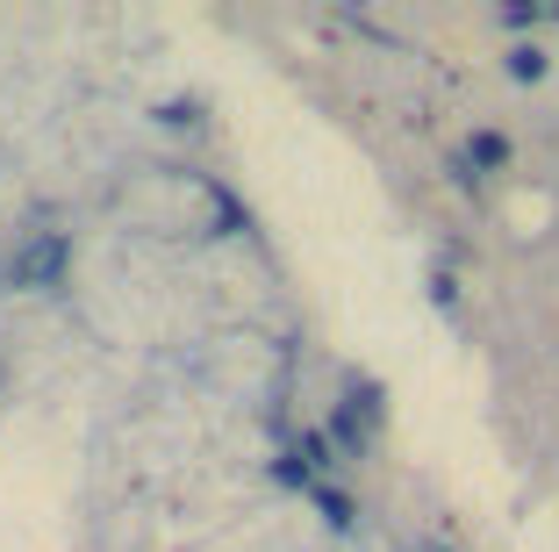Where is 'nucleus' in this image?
Listing matches in <instances>:
<instances>
[{
    "mask_svg": "<svg viewBox=\"0 0 559 552\" xmlns=\"http://www.w3.org/2000/svg\"><path fill=\"white\" fill-rule=\"evenodd\" d=\"M58 266H66V244L50 237V244H36L29 259H15V280H58Z\"/></svg>",
    "mask_w": 559,
    "mask_h": 552,
    "instance_id": "1",
    "label": "nucleus"
},
{
    "mask_svg": "<svg viewBox=\"0 0 559 552\" xmlns=\"http://www.w3.org/2000/svg\"><path fill=\"white\" fill-rule=\"evenodd\" d=\"M502 158H510V137L480 130V137H474V165H502Z\"/></svg>",
    "mask_w": 559,
    "mask_h": 552,
    "instance_id": "2",
    "label": "nucleus"
},
{
    "mask_svg": "<svg viewBox=\"0 0 559 552\" xmlns=\"http://www.w3.org/2000/svg\"><path fill=\"white\" fill-rule=\"evenodd\" d=\"M510 72H516V80H538V72H545V58H538V50H516V58H510Z\"/></svg>",
    "mask_w": 559,
    "mask_h": 552,
    "instance_id": "3",
    "label": "nucleus"
}]
</instances>
